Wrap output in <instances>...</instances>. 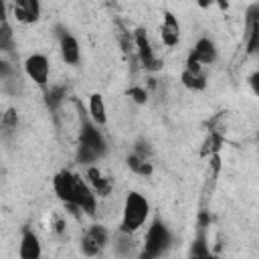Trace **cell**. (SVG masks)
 I'll list each match as a JSON object with an SVG mask.
<instances>
[{"instance_id":"cell-9","label":"cell","mask_w":259,"mask_h":259,"mask_svg":"<svg viewBox=\"0 0 259 259\" xmlns=\"http://www.w3.org/2000/svg\"><path fill=\"white\" fill-rule=\"evenodd\" d=\"M59 51H61V59L67 63V65H77L79 59H81V49H79V42L73 34H63L59 38Z\"/></svg>"},{"instance_id":"cell-18","label":"cell","mask_w":259,"mask_h":259,"mask_svg":"<svg viewBox=\"0 0 259 259\" xmlns=\"http://www.w3.org/2000/svg\"><path fill=\"white\" fill-rule=\"evenodd\" d=\"M245 28H247V38L259 30V4H251L245 14Z\"/></svg>"},{"instance_id":"cell-21","label":"cell","mask_w":259,"mask_h":259,"mask_svg":"<svg viewBox=\"0 0 259 259\" xmlns=\"http://www.w3.org/2000/svg\"><path fill=\"white\" fill-rule=\"evenodd\" d=\"M0 49H2L4 53H8V51L12 49V30H10V26H8V22H6V20L2 22V32H0Z\"/></svg>"},{"instance_id":"cell-1","label":"cell","mask_w":259,"mask_h":259,"mask_svg":"<svg viewBox=\"0 0 259 259\" xmlns=\"http://www.w3.org/2000/svg\"><path fill=\"white\" fill-rule=\"evenodd\" d=\"M150 214V202L144 194L132 190L127 192L125 200H123V210H121V225H119V231L121 233H136L148 219Z\"/></svg>"},{"instance_id":"cell-27","label":"cell","mask_w":259,"mask_h":259,"mask_svg":"<svg viewBox=\"0 0 259 259\" xmlns=\"http://www.w3.org/2000/svg\"><path fill=\"white\" fill-rule=\"evenodd\" d=\"M190 253H192V255H208V249L204 247V241L198 239L196 245H192V251H190Z\"/></svg>"},{"instance_id":"cell-14","label":"cell","mask_w":259,"mask_h":259,"mask_svg":"<svg viewBox=\"0 0 259 259\" xmlns=\"http://www.w3.org/2000/svg\"><path fill=\"white\" fill-rule=\"evenodd\" d=\"M190 55H194L202 65H212L217 61V47L210 38H198Z\"/></svg>"},{"instance_id":"cell-30","label":"cell","mask_w":259,"mask_h":259,"mask_svg":"<svg viewBox=\"0 0 259 259\" xmlns=\"http://www.w3.org/2000/svg\"><path fill=\"white\" fill-rule=\"evenodd\" d=\"M194 2H196V6H198V8H204V10H206V8H210V6L214 4V0H194Z\"/></svg>"},{"instance_id":"cell-29","label":"cell","mask_w":259,"mask_h":259,"mask_svg":"<svg viewBox=\"0 0 259 259\" xmlns=\"http://www.w3.org/2000/svg\"><path fill=\"white\" fill-rule=\"evenodd\" d=\"M65 229H67V223H65V219H57V221H55V233L63 235V233H65Z\"/></svg>"},{"instance_id":"cell-7","label":"cell","mask_w":259,"mask_h":259,"mask_svg":"<svg viewBox=\"0 0 259 259\" xmlns=\"http://www.w3.org/2000/svg\"><path fill=\"white\" fill-rule=\"evenodd\" d=\"M75 182H77V174L69 172V170H61L55 178H53V190L57 194V198L63 204L73 202L75 196Z\"/></svg>"},{"instance_id":"cell-4","label":"cell","mask_w":259,"mask_h":259,"mask_svg":"<svg viewBox=\"0 0 259 259\" xmlns=\"http://www.w3.org/2000/svg\"><path fill=\"white\" fill-rule=\"evenodd\" d=\"M69 204L79 206L81 212H85V214H95V210H97V194L93 192L91 184L87 180H83L81 176H77L75 196H73V202H69Z\"/></svg>"},{"instance_id":"cell-3","label":"cell","mask_w":259,"mask_h":259,"mask_svg":"<svg viewBox=\"0 0 259 259\" xmlns=\"http://www.w3.org/2000/svg\"><path fill=\"white\" fill-rule=\"evenodd\" d=\"M24 73H26V77H28L32 83L45 87V85L49 83L51 63H49V59H47L45 55L34 53V55H30V57H26V61H24Z\"/></svg>"},{"instance_id":"cell-31","label":"cell","mask_w":259,"mask_h":259,"mask_svg":"<svg viewBox=\"0 0 259 259\" xmlns=\"http://www.w3.org/2000/svg\"><path fill=\"white\" fill-rule=\"evenodd\" d=\"M214 4H217L221 10H227V8H229V0H214Z\"/></svg>"},{"instance_id":"cell-24","label":"cell","mask_w":259,"mask_h":259,"mask_svg":"<svg viewBox=\"0 0 259 259\" xmlns=\"http://www.w3.org/2000/svg\"><path fill=\"white\" fill-rule=\"evenodd\" d=\"M202 63L194 57V55H188V59H186V71H190V73H194V75H202Z\"/></svg>"},{"instance_id":"cell-10","label":"cell","mask_w":259,"mask_h":259,"mask_svg":"<svg viewBox=\"0 0 259 259\" xmlns=\"http://www.w3.org/2000/svg\"><path fill=\"white\" fill-rule=\"evenodd\" d=\"M40 253H42V249H40V241H38L36 233L30 231V229H26V231L22 233V239H20L18 255H20L22 259H38Z\"/></svg>"},{"instance_id":"cell-20","label":"cell","mask_w":259,"mask_h":259,"mask_svg":"<svg viewBox=\"0 0 259 259\" xmlns=\"http://www.w3.org/2000/svg\"><path fill=\"white\" fill-rule=\"evenodd\" d=\"M63 99H65V89L63 87H53V89L47 91V105L51 109H57L63 103Z\"/></svg>"},{"instance_id":"cell-23","label":"cell","mask_w":259,"mask_h":259,"mask_svg":"<svg viewBox=\"0 0 259 259\" xmlns=\"http://www.w3.org/2000/svg\"><path fill=\"white\" fill-rule=\"evenodd\" d=\"M16 123H18L16 111H14V109H8V111L2 115V127H4L6 132H10V130H14V127H16Z\"/></svg>"},{"instance_id":"cell-13","label":"cell","mask_w":259,"mask_h":259,"mask_svg":"<svg viewBox=\"0 0 259 259\" xmlns=\"http://www.w3.org/2000/svg\"><path fill=\"white\" fill-rule=\"evenodd\" d=\"M87 109H89V119L93 123H97L99 127H103L107 123V107H105V101H103V97L99 93H91L89 95Z\"/></svg>"},{"instance_id":"cell-2","label":"cell","mask_w":259,"mask_h":259,"mask_svg":"<svg viewBox=\"0 0 259 259\" xmlns=\"http://www.w3.org/2000/svg\"><path fill=\"white\" fill-rule=\"evenodd\" d=\"M170 245V231L162 221H154L146 233L144 239V257H158L162 255Z\"/></svg>"},{"instance_id":"cell-19","label":"cell","mask_w":259,"mask_h":259,"mask_svg":"<svg viewBox=\"0 0 259 259\" xmlns=\"http://www.w3.org/2000/svg\"><path fill=\"white\" fill-rule=\"evenodd\" d=\"M85 237H89L91 241H95V243H99L101 247H105V245H107V239H109V233H107V229H105L103 225H91V227L87 229Z\"/></svg>"},{"instance_id":"cell-8","label":"cell","mask_w":259,"mask_h":259,"mask_svg":"<svg viewBox=\"0 0 259 259\" xmlns=\"http://www.w3.org/2000/svg\"><path fill=\"white\" fill-rule=\"evenodd\" d=\"M12 14L22 24H32L40 16V2L38 0H14Z\"/></svg>"},{"instance_id":"cell-28","label":"cell","mask_w":259,"mask_h":259,"mask_svg":"<svg viewBox=\"0 0 259 259\" xmlns=\"http://www.w3.org/2000/svg\"><path fill=\"white\" fill-rule=\"evenodd\" d=\"M136 154H138L140 158H146V160H148V156H150V148H148V144L138 142V146H136Z\"/></svg>"},{"instance_id":"cell-6","label":"cell","mask_w":259,"mask_h":259,"mask_svg":"<svg viewBox=\"0 0 259 259\" xmlns=\"http://www.w3.org/2000/svg\"><path fill=\"white\" fill-rule=\"evenodd\" d=\"M134 47H136V51H138V57H140L142 65H144L148 71H158V69H160V61L156 59L154 49H152L150 38H148V34H146L144 28H138V30L134 32Z\"/></svg>"},{"instance_id":"cell-26","label":"cell","mask_w":259,"mask_h":259,"mask_svg":"<svg viewBox=\"0 0 259 259\" xmlns=\"http://www.w3.org/2000/svg\"><path fill=\"white\" fill-rule=\"evenodd\" d=\"M247 83H249V87H251L253 95H257V97H259V71H253V73L249 75Z\"/></svg>"},{"instance_id":"cell-25","label":"cell","mask_w":259,"mask_h":259,"mask_svg":"<svg viewBox=\"0 0 259 259\" xmlns=\"http://www.w3.org/2000/svg\"><path fill=\"white\" fill-rule=\"evenodd\" d=\"M247 53H251V55H253V53L259 55V30L247 38Z\"/></svg>"},{"instance_id":"cell-11","label":"cell","mask_w":259,"mask_h":259,"mask_svg":"<svg viewBox=\"0 0 259 259\" xmlns=\"http://www.w3.org/2000/svg\"><path fill=\"white\" fill-rule=\"evenodd\" d=\"M160 36H162V42L166 47H176L178 45V40H180V22H178V18L172 12H166L164 14Z\"/></svg>"},{"instance_id":"cell-16","label":"cell","mask_w":259,"mask_h":259,"mask_svg":"<svg viewBox=\"0 0 259 259\" xmlns=\"http://www.w3.org/2000/svg\"><path fill=\"white\" fill-rule=\"evenodd\" d=\"M127 168L132 170V172H136V174H140V176H150L152 174V164L146 160V158H140L138 154H132L130 158H127Z\"/></svg>"},{"instance_id":"cell-5","label":"cell","mask_w":259,"mask_h":259,"mask_svg":"<svg viewBox=\"0 0 259 259\" xmlns=\"http://www.w3.org/2000/svg\"><path fill=\"white\" fill-rule=\"evenodd\" d=\"M97 127L99 125L93 123V121H83L81 134H79V146H85V148L93 150L101 158L107 152V144H105V138L101 136V132Z\"/></svg>"},{"instance_id":"cell-15","label":"cell","mask_w":259,"mask_h":259,"mask_svg":"<svg viewBox=\"0 0 259 259\" xmlns=\"http://www.w3.org/2000/svg\"><path fill=\"white\" fill-rule=\"evenodd\" d=\"M223 144H225L223 134H221L219 130H210L208 138H206V140H204V144H202V156L210 158L212 154H219V152H221V148H223Z\"/></svg>"},{"instance_id":"cell-17","label":"cell","mask_w":259,"mask_h":259,"mask_svg":"<svg viewBox=\"0 0 259 259\" xmlns=\"http://www.w3.org/2000/svg\"><path fill=\"white\" fill-rule=\"evenodd\" d=\"M180 81H182L184 87H188V89H192V91H202V89L206 87V77H204V75H194V73H190V71H186V69L182 71Z\"/></svg>"},{"instance_id":"cell-22","label":"cell","mask_w":259,"mask_h":259,"mask_svg":"<svg viewBox=\"0 0 259 259\" xmlns=\"http://www.w3.org/2000/svg\"><path fill=\"white\" fill-rule=\"evenodd\" d=\"M127 95H130V97H132V101H136L138 105H144V103L148 101V89H146V87H140V85L130 87Z\"/></svg>"},{"instance_id":"cell-32","label":"cell","mask_w":259,"mask_h":259,"mask_svg":"<svg viewBox=\"0 0 259 259\" xmlns=\"http://www.w3.org/2000/svg\"><path fill=\"white\" fill-rule=\"evenodd\" d=\"M257 142H259V134H257Z\"/></svg>"},{"instance_id":"cell-12","label":"cell","mask_w":259,"mask_h":259,"mask_svg":"<svg viewBox=\"0 0 259 259\" xmlns=\"http://www.w3.org/2000/svg\"><path fill=\"white\" fill-rule=\"evenodd\" d=\"M87 182L91 184L93 192L97 194V198H105L111 194V182L109 178H105L97 166H89L87 168Z\"/></svg>"}]
</instances>
